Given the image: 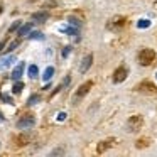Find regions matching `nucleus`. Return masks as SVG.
<instances>
[{
	"mask_svg": "<svg viewBox=\"0 0 157 157\" xmlns=\"http://www.w3.org/2000/svg\"><path fill=\"white\" fill-rule=\"evenodd\" d=\"M155 58H157L155 51H154V49H150V48L140 49L139 56H137V59H139V64H140V66H150L154 61H155Z\"/></svg>",
	"mask_w": 157,
	"mask_h": 157,
	"instance_id": "f257e3e1",
	"label": "nucleus"
},
{
	"mask_svg": "<svg viewBox=\"0 0 157 157\" xmlns=\"http://www.w3.org/2000/svg\"><path fill=\"white\" fill-rule=\"evenodd\" d=\"M91 88H93V81H85L83 85H79V88L76 90V93L73 95V105H78V103L90 93Z\"/></svg>",
	"mask_w": 157,
	"mask_h": 157,
	"instance_id": "f03ea898",
	"label": "nucleus"
},
{
	"mask_svg": "<svg viewBox=\"0 0 157 157\" xmlns=\"http://www.w3.org/2000/svg\"><path fill=\"white\" fill-rule=\"evenodd\" d=\"M144 125V117L142 115H132L127 120V132L130 133H137Z\"/></svg>",
	"mask_w": 157,
	"mask_h": 157,
	"instance_id": "7ed1b4c3",
	"label": "nucleus"
},
{
	"mask_svg": "<svg viewBox=\"0 0 157 157\" xmlns=\"http://www.w3.org/2000/svg\"><path fill=\"white\" fill-rule=\"evenodd\" d=\"M135 90L139 93H149V95H155L157 93V86L154 85L152 81H149V79H145V81H140L139 85L135 86Z\"/></svg>",
	"mask_w": 157,
	"mask_h": 157,
	"instance_id": "20e7f679",
	"label": "nucleus"
},
{
	"mask_svg": "<svg viewBox=\"0 0 157 157\" xmlns=\"http://www.w3.org/2000/svg\"><path fill=\"white\" fill-rule=\"evenodd\" d=\"M127 25V19L123 17V15H117V17H112L108 22V25L106 27L110 29V31H120V29H123Z\"/></svg>",
	"mask_w": 157,
	"mask_h": 157,
	"instance_id": "39448f33",
	"label": "nucleus"
},
{
	"mask_svg": "<svg viewBox=\"0 0 157 157\" xmlns=\"http://www.w3.org/2000/svg\"><path fill=\"white\" fill-rule=\"evenodd\" d=\"M36 123V117L34 115H24L17 120V128L19 130H25V128H32Z\"/></svg>",
	"mask_w": 157,
	"mask_h": 157,
	"instance_id": "423d86ee",
	"label": "nucleus"
},
{
	"mask_svg": "<svg viewBox=\"0 0 157 157\" xmlns=\"http://www.w3.org/2000/svg\"><path fill=\"white\" fill-rule=\"evenodd\" d=\"M127 76H128V69H127V66H120V68H117L115 73H113V83H115V85L123 83L127 79Z\"/></svg>",
	"mask_w": 157,
	"mask_h": 157,
	"instance_id": "0eeeda50",
	"label": "nucleus"
},
{
	"mask_svg": "<svg viewBox=\"0 0 157 157\" xmlns=\"http://www.w3.org/2000/svg\"><path fill=\"white\" fill-rule=\"evenodd\" d=\"M93 64V54H86L81 59V64H79V73H86Z\"/></svg>",
	"mask_w": 157,
	"mask_h": 157,
	"instance_id": "6e6552de",
	"label": "nucleus"
},
{
	"mask_svg": "<svg viewBox=\"0 0 157 157\" xmlns=\"http://www.w3.org/2000/svg\"><path fill=\"white\" fill-rule=\"evenodd\" d=\"M49 14L46 10H41V12H36V14H32V22L34 24H44L46 21H48Z\"/></svg>",
	"mask_w": 157,
	"mask_h": 157,
	"instance_id": "1a4fd4ad",
	"label": "nucleus"
},
{
	"mask_svg": "<svg viewBox=\"0 0 157 157\" xmlns=\"http://www.w3.org/2000/svg\"><path fill=\"white\" fill-rule=\"evenodd\" d=\"M29 140H31V137L29 135H15L14 139H12V142H14V145L15 147H24V145H27L29 144Z\"/></svg>",
	"mask_w": 157,
	"mask_h": 157,
	"instance_id": "9d476101",
	"label": "nucleus"
},
{
	"mask_svg": "<svg viewBox=\"0 0 157 157\" xmlns=\"http://www.w3.org/2000/svg\"><path fill=\"white\" fill-rule=\"evenodd\" d=\"M112 142H113V139H106V140H101V142L98 144V149H96V152L98 154H103L106 149H108L110 145H112Z\"/></svg>",
	"mask_w": 157,
	"mask_h": 157,
	"instance_id": "9b49d317",
	"label": "nucleus"
},
{
	"mask_svg": "<svg viewBox=\"0 0 157 157\" xmlns=\"http://www.w3.org/2000/svg\"><path fill=\"white\" fill-rule=\"evenodd\" d=\"M24 68H25V64H24V63H21V64L12 71V78H14V79H21L22 73H24Z\"/></svg>",
	"mask_w": 157,
	"mask_h": 157,
	"instance_id": "f8f14e48",
	"label": "nucleus"
},
{
	"mask_svg": "<svg viewBox=\"0 0 157 157\" xmlns=\"http://www.w3.org/2000/svg\"><path fill=\"white\" fill-rule=\"evenodd\" d=\"M52 75H54V68H52V66H49V68H46L44 75H42V79H44V81H49V79L52 78Z\"/></svg>",
	"mask_w": 157,
	"mask_h": 157,
	"instance_id": "ddd939ff",
	"label": "nucleus"
},
{
	"mask_svg": "<svg viewBox=\"0 0 157 157\" xmlns=\"http://www.w3.org/2000/svg\"><path fill=\"white\" fill-rule=\"evenodd\" d=\"M37 75H39V69H37V66L36 64H32V66H29V78H37Z\"/></svg>",
	"mask_w": 157,
	"mask_h": 157,
	"instance_id": "4468645a",
	"label": "nucleus"
},
{
	"mask_svg": "<svg viewBox=\"0 0 157 157\" xmlns=\"http://www.w3.org/2000/svg\"><path fill=\"white\" fill-rule=\"evenodd\" d=\"M22 90H24V83L17 81L14 85V88H12V91H14V95H19V93H22Z\"/></svg>",
	"mask_w": 157,
	"mask_h": 157,
	"instance_id": "2eb2a0df",
	"label": "nucleus"
},
{
	"mask_svg": "<svg viewBox=\"0 0 157 157\" xmlns=\"http://www.w3.org/2000/svg\"><path fill=\"white\" fill-rule=\"evenodd\" d=\"M19 44H21V39H15V41H14V42H10V46H9L7 49H5V52H12V51H14V49L19 46Z\"/></svg>",
	"mask_w": 157,
	"mask_h": 157,
	"instance_id": "dca6fc26",
	"label": "nucleus"
},
{
	"mask_svg": "<svg viewBox=\"0 0 157 157\" xmlns=\"http://www.w3.org/2000/svg\"><path fill=\"white\" fill-rule=\"evenodd\" d=\"M31 27H32V22H31V24H27V25H24V27H21V29H19V36H25L29 31H31Z\"/></svg>",
	"mask_w": 157,
	"mask_h": 157,
	"instance_id": "f3484780",
	"label": "nucleus"
},
{
	"mask_svg": "<svg viewBox=\"0 0 157 157\" xmlns=\"http://www.w3.org/2000/svg\"><path fill=\"white\" fill-rule=\"evenodd\" d=\"M21 25H22V21H15L14 24L10 25V29H9V34H12V32H14V31H17V29L21 27Z\"/></svg>",
	"mask_w": 157,
	"mask_h": 157,
	"instance_id": "a211bd4d",
	"label": "nucleus"
},
{
	"mask_svg": "<svg viewBox=\"0 0 157 157\" xmlns=\"http://www.w3.org/2000/svg\"><path fill=\"white\" fill-rule=\"evenodd\" d=\"M150 25V21H147V19H142V21H139V24H137V27L139 29H145Z\"/></svg>",
	"mask_w": 157,
	"mask_h": 157,
	"instance_id": "6ab92c4d",
	"label": "nucleus"
},
{
	"mask_svg": "<svg viewBox=\"0 0 157 157\" xmlns=\"http://www.w3.org/2000/svg\"><path fill=\"white\" fill-rule=\"evenodd\" d=\"M41 100V95H32L31 98H29V101H27V105H36V103Z\"/></svg>",
	"mask_w": 157,
	"mask_h": 157,
	"instance_id": "aec40b11",
	"label": "nucleus"
},
{
	"mask_svg": "<svg viewBox=\"0 0 157 157\" xmlns=\"http://www.w3.org/2000/svg\"><path fill=\"white\" fill-rule=\"evenodd\" d=\"M147 145H149V139H140V140H137V147H139V149L147 147Z\"/></svg>",
	"mask_w": 157,
	"mask_h": 157,
	"instance_id": "412c9836",
	"label": "nucleus"
},
{
	"mask_svg": "<svg viewBox=\"0 0 157 157\" xmlns=\"http://www.w3.org/2000/svg\"><path fill=\"white\" fill-rule=\"evenodd\" d=\"M12 61H14V58H12V56H10V58H5V59H2V64H0V68H5V66H9Z\"/></svg>",
	"mask_w": 157,
	"mask_h": 157,
	"instance_id": "4be33fe9",
	"label": "nucleus"
},
{
	"mask_svg": "<svg viewBox=\"0 0 157 157\" xmlns=\"http://www.w3.org/2000/svg\"><path fill=\"white\" fill-rule=\"evenodd\" d=\"M68 21H69V24H71V25H76V27H78V29L81 27V22H79L78 19H75V17H69Z\"/></svg>",
	"mask_w": 157,
	"mask_h": 157,
	"instance_id": "5701e85b",
	"label": "nucleus"
},
{
	"mask_svg": "<svg viewBox=\"0 0 157 157\" xmlns=\"http://www.w3.org/2000/svg\"><path fill=\"white\" fill-rule=\"evenodd\" d=\"M29 37H31V39H44L41 32H31V36H29Z\"/></svg>",
	"mask_w": 157,
	"mask_h": 157,
	"instance_id": "b1692460",
	"label": "nucleus"
},
{
	"mask_svg": "<svg viewBox=\"0 0 157 157\" xmlns=\"http://www.w3.org/2000/svg\"><path fill=\"white\" fill-rule=\"evenodd\" d=\"M0 98L4 100V101H7V103H12V98H10V96H5L4 93H0Z\"/></svg>",
	"mask_w": 157,
	"mask_h": 157,
	"instance_id": "393cba45",
	"label": "nucleus"
},
{
	"mask_svg": "<svg viewBox=\"0 0 157 157\" xmlns=\"http://www.w3.org/2000/svg\"><path fill=\"white\" fill-rule=\"evenodd\" d=\"M69 51H71V48H64V51H63V56L66 58V56L69 54Z\"/></svg>",
	"mask_w": 157,
	"mask_h": 157,
	"instance_id": "a878e982",
	"label": "nucleus"
},
{
	"mask_svg": "<svg viewBox=\"0 0 157 157\" xmlns=\"http://www.w3.org/2000/svg\"><path fill=\"white\" fill-rule=\"evenodd\" d=\"M4 48H5V41H0V52L4 51Z\"/></svg>",
	"mask_w": 157,
	"mask_h": 157,
	"instance_id": "bb28decb",
	"label": "nucleus"
},
{
	"mask_svg": "<svg viewBox=\"0 0 157 157\" xmlns=\"http://www.w3.org/2000/svg\"><path fill=\"white\" fill-rule=\"evenodd\" d=\"M2 10H4V5H2V2H0V14H2Z\"/></svg>",
	"mask_w": 157,
	"mask_h": 157,
	"instance_id": "cd10ccee",
	"label": "nucleus"
},
{
	"mask_svg": "<svg viewBox=\"0 0 157 157\" xmlns=\"http://www.w3.org/2000/svg\"><path fill=\"white\" fill-rule=\"evenodd\" d=\"M155 76H157V75H155Z\"/></svg>",
	"mask_w": 157,
	"mask_h": 157,
	"instance_id": "c85d7f7f",
	"label": "nucleus"
}]
</instances>
